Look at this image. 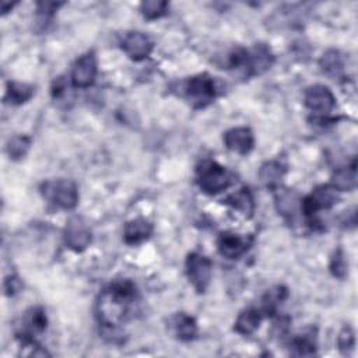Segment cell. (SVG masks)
Wrapping results in <instances>:
<instances>
[{"instance_id":"cell-1","label":"cell","mask_w":358,"mask_h":358,"mask_svg":"<svg viewBox=\"0 0 358 358\" xmlns=\"http://www.w3.org/2000/svg\"><path fill=\"white\" fill-rule=\"evenodd\" d=\"M136 298V287L130 280H117L105 289L96 302V316L106 329H116L127 316Z\"/></svg>"},{"instance_id":"cell-2","label":"cell","mask_w":358,"mask_h":358,"mask_svg":"<svg viewBox=\"0 0 358 358\" xmlns=\"http://www.w3.org/2000/svg\"><path fill=\"white\" fill-rule=\"evenodd\" d=\"M231 173L215 161L206 159L197 166V185L207 194H217L231 185Z\"/></svg>"},{"instance_id":"cell-3","label":"cell","mask_w":358,"mask_h":358,"mask_svg":"<svg viewBox=\"0 0 358 358\" xmlns=\"http://www.w3.org/2000/svg\"><path fill=\"white\" fill-rule=\"evenodd\" d=\"M183 92L193 108H204L211 103L217 95L215 84L207 73L197 74L185 83Z\"/></svg>"},{"instance_id":"cell-4","label":"cell","mask_w":358,"mask_h":358,"mask_svg":"<svg viewBox=\"0 0 358 358\" xmlns=\"http://www.w3.org/2000/svg\"><path fill=\"white\" fill-rule=\"evenodd\" d=\"M43 196L57 207L71 210L78 203V190L73 180L59 179L43 185Z\"/></svg>"},{"instance_id":"cell-5","label":"cell","mask_w":358,"mask_h":358,"mask_svg":"<svg viewBox=\"0 0 358 358\" xmlns=\"http://www.w3.org/2000/svg\"><path fill=\"white\" fill-rule=\"evenodd\" d=\"M336 201L337 190L333 189L330 185H322L315 187L310 194L301 200V211L309 220V222H312L317 211L333 207Z\"/></svg>"},{"instance_id":"cell-6","label":"cell","mask_w":358,"mask_h":358,"mask_svg":"<svg viewBox=\"0 0 358 358\" xmlns=\"http://www.w3.org/2000/svg\"><path fill=\"white\" fill-rule=\"evenodd\" d=\"M213 263L201 253L193 252L186 257V274L194 289L201 294L207 289L211 280Z\"/></svg>"},{"instance_id":"cell-7","label":"cell","mask_w":358,"mask_h":358,"mask_svg":"<svg viewBox=\"0 0 358 358\" xmlns=\"http://www.w3.org/2000/svg\"><path fill=\"white\" fill-rule=\"evenodd\" d=\"M305 106L319 115H327L336 106V98L329 87L322 84H315L306 88L303 95Z\"/></svg>"},{"instance_id":"cell-8","label":"cell","mask_w":358,"mask_h":358,"mask_svg":"<svg viewBox=\"0 0 358 358\" xmlns=\"http://www.w3.org/2000/svg\"><path fill=\"white\" fill-rule=\"evenodd\" d=\"M46 324H48V317L45 310L41 306L29 308L22 317L21 333H20V336L22 337V343L25 345L35 344V336L43 333L46 329Z\"/></svg>"},{"instance_id":"cell-9","label":"cell","mask_w":358,"mask_h":358,"mask_svg":"<svg viewBox=\"0 0 358 358\" xmlns=\"http://www.w3.org/2000/svg\"><path fill=\"white\" fill-rule=\"evenodd\" d=\"M91 229L90 227L80 218L73 217L64 229V242L74 252L85 250L91 243Z\"/></svg>"},{"instance_id":"cell-10","label":"cell","mask_w":358,"mask_h":358,"mask_svg":"<svg viewBox=\"0 0 358 358\" xmlns=\"http://www.w3.org/2000/svg\"><path fill=\"white\" fill-rule=\"evenodd\" d=\"M96 77V59L92 52L83 55L73 67L71 83L77 88H87L92 85Z\"/></svg>"},{"instance_id":"cell-11","label":"cell","mask_w":358,"mask_h":358,"mask_svg":"<svg viewBox=\"0 0 358 358\" xmlns=\"http://www.w3.org/2000/svg\"><path fill=\"white\" fill-rule=\"evenodd\" d=\"M122 49L130 59L140 62L151 53L152 42L143 32H129L122 41Z\"/></svg>"},{"instance_id":"cell-12","label":"cell","mask_w":358,"mask_h":358,"mask_svg":"<svg viewBox=\"0 0 358 358\" xmlns=\"http://www.w3.org/2000/svg\"><path fill=\"white\" fill-rule=\"evenodd\" d=\"M274 63V56L268 46L260 43L253 48L252 52H248V63H246V74L248 76H259L267 71Z\"/></svg>"},{"instance_id":"cell-13","label":"cell","mask_w":358,"mask_h":358,"mask_svg":"<svg viewBox=\"0 0 358 358\" xmlns=\"http://www.w3.org/2000/svg\"><path fill=\"white\" fill-rule=\"evenodd\" d=\"M249 246H250L249 239L231 232H222L217 239L218 252L221 256L227 259H238L249 249Z\"/></svg>"},{"instance_id":"cell-14","label":"cell","mask_w":358,"mask_h":358,"mask_svg":"<svg viewBox=\"0 0 358 358\" xmlns=\"http://www.w3.org/2000/svg\"><path fill=\"white\" fill-rule=\"evenodd\" d=\"M224 143L228 150H231L236 154H241V155H246L252 151L255 138H253V133L250 131V129L235 127V129L228 130L224 134Z\"/></svg>"},{"instance_id":"cell-15","label":"cell","mask_w":358,"mask_h":358,"mask_svg":"<svg viewBox=\"0 0 358 358\" xmlns=\"http://www.w3.org/2000/svg\"><path fill=\"white\" fill-rule=\"evenodd\" d=\"M274 190H275L274 203H275L277 211L285 218L294 217L298 208L301 210L299 196L294 190H289L285 187H275Z\"/></svg>"},{"instance_id":"cell-16","label":"cell","mask_w":358,"mask_h":358,"mask_svg":"<svg viewBox=\"0 0 358 358\" xmlns=\"http://www.w3.org/2000/svg\"><path fill=\"white\" fill-rule=\"evenodd\" d=\"M169 326L176 338L182 341L193 340L197 334V323L193 316L187 313H176L169 319Z\"/></svg>"},{"instance_id":"cell-17","label":"cell","mask_w":358,"mask_h":358,"mask_svg":"<svg viewBox=\"0 0 358 358\" xmlns=\"http://www.w3.org/2000/svg\"><path fill=\"white\" fill-rule=\"evenodd\" d=\"M152 234V224L144 218H136L124 225L123 238L129 245H137L148 239Z\"/></svg>"},{"instance_id":"cell-18","label":"cell","mask_w":358,"mask_h":358,"mask_svg":"<svg viewBox=\"0 0 358 358\" xmlns=\"http://www.w3.org/2000/svg\"><path fill=\"white\" fill-rule=\"evenodd\" d=\"M224 203L231 206L234 210L239 211L243 217H250L255 210V200L248 187H242L234 192L224 200Z\"/></svg>"},{"instance_id":"cell-19","label":"cell","mask_w":358,"mask_h":358,"mask_svg":"<svg viewBox=\"0 0 358 358\" xmlns=\"http://www.w3.org/2000/svg\"><path fill=\"white\" fill-rule=\"evenodd\" d=\"M260 320H262L260 312L255 308H248L238 315L234 323V330L243 336L252 334L259 327Z\"/></svg>"},{"instance_id":"cell-20","label":"cell","mask_w":358,"mask_h":358,"mask_svg":"<svg viewBox=\"0 0 358 358\" xmlns=\"http://www.w3.org/2000/svg\"><path fill=\"white\" fill-rule=\"evenodd\" d=\"M285 173V168L277 161H267L259 169L260 182L270 189L280 186V182Z\"/></svg>"},{"instance_id":"cell-21","label":"cell","mask_w":358,"mask_h":358,"mask_svg":"<svg viewBox=\"0 0 358 358\" xmlns=\"http://www.w3.org/2000/svg\"><path fill=\"white\" fill-rule=\"evenodd\" d=\"M330 186L336 189L337 192H350L355 189L357 186V171H355V162L351 166L337 169L333 176Z\"/></svg>"},{"instance_id":"cell-22","label":"cell","mask_w":358,"mask_h":358,"mask_svg":"<svg viewBox=\"0 0 358 358\" xmlns=\"http://www.w3.org/2000/svg\"><path fill=\"white\" fill-rule=\"evenodd\" d=\"M34 95V87L25 83H15L10 81L7 84V91H6V99L14 105H20L31 99Z\"/></svg>"},{"instance_id":"cell-23","label":"cell","mask_w":358,"mask_h":358,"mask_svg":"<svg viewBox=\"0 0 358 358\" xmlns=\"http://www.w3.org/2000/svg\"><path fill=\"white\" fill-rule=\"evenodd\" d=\"M320 66L326 74L330 77H338L343 71V59L338 52L329 50L323 55L320 60Z\"/></svg>"},{"instance_id":"cell-24","label":"cell","mask_w":358,"mask_h":358,"mask_svg":"<svg viewBox=\"0 0 358 358\" xmlns=\"http://www.w3.org/2000/svg\"><path fill=\"white\" fill-rule=\"evenodd\" d=\"M168 3L164 0H147L140 4V11L147 20H157L166 14Z\"/></svg>"},{"instance_id":"cell-25","label":"cell","mask_w":358,"mask_h":358,"mask_svg":"<svg viewBox=\"0 0 358 358\" xmlns=\"http://www.w3.org/2000/svg\"><path fill=\"white\" fill-rule=\"evenodd\" d=\"M291 348H292V354L294 355L308 357V355H313L315 354L316 343L313 341L310 334H303V336H298V337H295L292 340Z\"/></svg>"},{"instance_id":"cell-26","label":"cell","mask_w":358,"mask_h":358,"mask_svg":"<svg viewBox=\"0 0 358 358\" xmlns=\"http://www.w3.org/2000/svg\"><path fill=\"white\" fill-rule=\"evenodd\" d=\"M31 145V140L27 136H15L7 143V154L13 159L22 158Z\"/></svg>"},{"instance_id":"cell-27","label":"cell","mask_w":358,"mask_h":358,"mask_svg":"<svg viewBox=\"0 0 358 358\" xmlns=\"http://www.w3.org/2000/svg\"><path fill=\"white\" fill-rule=\"evenodd\" d=\"M287 296V289L282 287H277L274 289H270L264 298H263V309L264 312L268 315H273L278 306V303H281Z\"/></svg>"},{"instance_id":"cell-28","label":"cell","mask_w":358,"mask_h":358,"mask_svg":"<svg viewBox=\"0 0 358 358\" xmlns=\"http://www.w3.org/2000/svg\"><path fill=\"white\" fill-rule=\"evenodd\" d=\"M330 270L333 273V275L338 277V278H344L348 270V263L345 262L344 253L341 250H337L333 257H331V263H330Z\"/></svg>"},{"instance_id":"cell-29","label":"cell","mask_w":358,"mask_h":358,"mask_svg":"<svg viewBox=\"0 0 358 358\" xmlns=\"http://www.w3.org/2000/svg\"><path fill=\"white\" fill-rule=\"evenodd\" d=\"M337 343H338V348L347 354L348 350H351L354 347V331L351 330V327H344L340 334H338V338H337Z\"/></svg>"},{"instance_id":"cell-30","label":"cell","mask_w":358,"mask_h":358,"mask_svg":"<svg viewBox=\"0 0 358 358\" xmlns=\"http://www.w3.org/2000/svg\"><path fill=\"white\" fill-rule=\"evenodd\" d=\"M38 15L41 18L42 22L48 21L53 13L57 10L59 6H62V3H52V1H38Z\"/></svg>"},{"instance_id":"cell-31","label":"cell","mask_w":358,"mask_h":358,"mask_svg":"<svg viewBox=\"0 0 358 358\" xmlns=\"http://www.w3.org/2000/svg\"><path fill=\"white\" fill-rule=\"evenodd\" d=\"M4 289L7 295H14L15 292H18L21 289V282L17 277H8L4 282Z\"/></svg>"}]
</instances>
